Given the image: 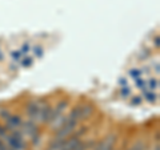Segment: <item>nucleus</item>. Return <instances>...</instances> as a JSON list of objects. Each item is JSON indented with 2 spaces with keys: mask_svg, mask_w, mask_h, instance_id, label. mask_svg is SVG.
Returning <instances> with one entry per match:
<instances>
[{
  "mask_svg": "<svg viewBox=\"0 0 160 150\" xmlns=\"http://www.w3.org/2000/svg\"><path fill=\"white\" fill-rule=\"evenodd\" d=\"M76 126H78V121H75V120H71V118L67 117L66 122H64L59 129H56L55 139H66V138H68L69 136H72V133L75 132Z\"/></svg>",
  "mask_w": 160,
  "mask_h": 150,
  "instance_id": "nucleus-1",
  "label": "nucleus"
},
{
  "mask_svg": "<svg viewBox=\"0 0 160 150\" xmlns=\"http://www.w3.org/2000/svg\"><path fill=\"white\" fill-rule=\"evenodd\" d=\"M47 102L44 101V100H36V101H32L27 105L26 108V113L28 118L31 120V121H38L39 118V114H40V110L43 109V106L46 105Z\"/></svg>",
  "mask_w": 160,
  "mask_h": 150,
  "instance_id": "nucleus-2",
  "label": "nucleus"
},
{
  "mask_svg": "<svg viewBox=\"0 0 160 150\" xmlns=\"http://www.w3.org/2000/svg\"><path fill=\"white\" fill-rule=\"evenodd\" d=\"M20 132H22L23 136H27L31 138L32 136H35L39 129H38V125L35 124V121H27V122H22V125H20Z\"/></svg>",
  "mask_w": 160,
  "mask_h": 150,
  "instance_id": "nucleus-3",
  "label": "nucleus"
},
{
  "mask_svg": "<svg viewBox=\"0 0 160 150\" xmlns=\"http://www.w3.org/2000/svg\"><path fill=\"white\" fill-rule=\"evenodd\" d=\"M116 139H118L116 134H109V136H107L96 148H95V150H112Z\"/></svg>",
  "mask_w": 160,
  "mask_h": 150,
  "instance_id": "nucleus-4",
  "label": "nucleus"
},
{
  "mask_svg": "<svg viewBox=\"0 0 160 150\" xmlns=\"http://www.w3.org/2000/svg\"><path fill=\"white\" fill-rule=\"evenodd\" d=\"M67 106H68V101H67V100H62V101L56 105V108H55V109L52 108V114H51V118H49V124L62 116L63 112L67 109Z\"/></svg>",
  "mask_w": 160,
  "mask_h": 150,
  "instance_id": "nucleus-5",
  "label": "nucleus"
},
{
  "mask_svg": "<svg viewBox=\"0 0 160 150\" xmlns=\"http://www.w3.org/2000/svg\"><path fill=\"white\" fill-rule=\"evenodd\" d=\"M6 122H7L6 129H7L8 132H12V130H15V129L20 128V125H22V122H23V120H22V117H20V116H18V114H11Z\"/></svg>",
  "mask_w": 160,
  "mask_h": 150,
  "instance_id": "nucleus-6",
  "label": "nucleus"
},
{
  "mask_svg": "<svg viewBox=\"0 0 160 150\" xmlns=\"http://www.w3.org/2000/svg\"><path fill=\"white\" fill-rule=\"evenodd\" d=\"M51 114H52V106H49L48 104H46L43 106L42 110H40L38 122H40V124H48L49 118H51Z\"/></svg>",
  "mask_w": 160,
  "mask_h": 150,
  "instance_id": "nucleus-7",
  "label": "nucleus"
},
{
  "mask_svg": "<svg viewBox=\"0 0 160 150\" xmlns=\"http://www.w3.org/2000/svg\"><path fill=\"white\" fill-rule=\"evenodd\" d=\"M93 113V106L89 104L86 105H80V121H84V120H88L92 116Z\"/></svg>",
  "mask_w": 160,
  "mask_h": 150,
  "instance_id": "nucleus-8",
  "label": "nucleus"
},
{
  "mask_svg": "<svg viewBox=\"0 0 160 150\" xmlns=\"http://www.w3.org/2000/svg\"><path fill=\"white\" fill-rule=\"evenodd\" d=\"M144 98L147 100L148 102H155L158 100V94L155 93L153 91H147V89H144Z\"/></svg>",
  "mask_w": 160,
  "mask_h": 150,
  "instance_id": "nucleus-9",
  "label": "nucleus"
},
{
  "mask_svg": "<svg viewBox=\"0 0 160 150\" xmlns=\"http://www.w3.org/2000/svg\"><path fill=\"white\" fill-rule=\"evenodd\" d=\"M68 118H71V120H75V121H80V106H75L71 113H69V116Z\"/></svg>",
  "mask_w": 160,
  "mask_h": 150,
  "instance_id": "nucleus-10",
  "label": "nucleus"
},
{
  "mask_svg": "<svg viewBox=\"0 0 160 150\" xmlns=\"http://www.w3.org/2000/svg\"><path fill=\"white\" fill-rule=\"evenodd\" d=\"M87 132H88V129H87L86 126H82L80 129H78V130H76V129H75V132L72 133V136L78 137V138H82V137H83V136H84V134H86Z\"/></svg>",
  "mask_w": 160,
  "mask_h": 150,
  "instance_id": "nucleus-11",
  "label": "nucleus"
},
{
  "mask_svg": "<svg viewBox=\"0 0 160 150\" xmlns=\"http://www.w3.org/2000/svg\"><path fill=\"white\" fill-rule=\"evenodd\" d=\"M128 150H146V143H144L143 141H138L136 143H133Z\"/></svg>",
  "mask_w": 160,
  "mask_h": 150,
  "instance_id": "nucleus-12",
  "label": "nucleus"
},
{
  "mask_svg": "<svg viewBox=\"0 0 160 150\" xmlns=\"http://www.w3.org/2000/svg\"><path fill=\"white\" fill-rule=\"evenodd\" d=\"M147 84H148L149 91H155V89H158V88H159V81H158V80H155V78H151Z\"/></svg>",
  "mask_w": 160,
  "mask_h": 150,
  "instance_id": "nucleus-13",
  "label": "nucleus"
},
{
  "mask_svg": "<svg viewBox=\"0 0 160 150\" xmlns=\"http://www.w3.org/2000/svg\"><path fill=\"white\" fill-rule=\"evenodd\" d=\"M129 76H131L132 78H140V76H142V71L140 69H131L129 71Z\"/></svg>",
  "mask_w": 160,
  "mask_h": 150,
  "instance_id": "nucleus-14",
  "label": "nucleus"
},
{
  "mask_svg": "<svg viewBox=\"0 0 160 150\" xmlns=\"http://www.w3.org/2000/svg\"><path fill=\"white\" fill-rule=\"evenodd\" d=\"M32 63H33V59H32V57H26L24 60H22V67H24V68L31 67Z\"/></svg>",
  "mask_w": 160,
  "mask_h": 150,
  "instance_id": "nucleus-15",
  "label": "nucleus"
},
{
  "mask_svg": "<svg viewBox=\"0 0 160 150\" xmlns=\"http://www.w3.org/2000/svg\"><path fill=\"white\" fill-rule=\"evenodd\" d=\"M120 94H122V97L126 98V97H128L129 94H131V89H129V88L127 87V85H126V87H122V91H120Z\"/></svg>",
  "mask_w": 160,
  "mask_h": 150,
  "instance_id": "nucleus-16",
  "label": "nucleus"
},
{
  "mask_svg": "<svg viewBox=\"0 0 160 150\" xmlns=\"http://www.w3.org/2000/svg\"><path fill=\"white\" fill-rule=\"evenodd\" d=\"M33 53H35V56H36V57H43L44 51H43V48L40 45H36L33 48Z\"/></svg>",
  "mask_w": 160,
  "mask_h": 150,
  "instance_id": "nucleus-17",
  "label": "nucleus"
},
{
  "mask_svg": "<svg viewBox=\"0 0 160 150\" xmlns=\"http://www.w3.org/2000/svg\"><path fill=\"white\" fill-rule=\"evenodd\" d=\"M9 116H11V112L7 110V109H3V110H0V118L4 120V121H7Z\"/></svg>",
  "mask_w": 160,
  "mask_h": 150,
  "instance_id": "nucleus-18",
  "label": "nucleus"
},
{
  "mask_svg": "<svg viewBox=\"0 0 160 150\" xmlns=\"http://www.w3.org/2000/svg\"><path fill=\"white\" fill-rule=\"evenodd\" d=\"M22 56H23L22 51H12V52H11V57H12L13 60H16V61H19V60L22 59Z\"/></svg>",
  "mask_w": 160,
  "mask_h": 150,
  "instance_id": "nucleus-19",
  "label": "nucleus"
},
{
  "mask_svg": "<svg viewBox=\"0 0 160 150\" xmlns=\"http://www.w3.org/2000/svg\"><path fill=\"white\" fill-rule=\"evenodd\" d=\"M136 87L140 89H146L147 88V81H144L142 78H136Z\"/></svg>",
  "mask_w": 160,
  "mask_h": 150,
  "instance_id": "nucleus-20",
  "label": "nucleus"
},
{
  "mask_svg": "<svg viewBox=\"0 0 160 150\" xmlns=\"http://www.w3.org/2000/svg\"><path fill=\"white\" fill-rule=\"evenodd\" d=\"M7 134H8V130L6 129V126H2V125H0V138H6L7 137Z\"/></svg>",
  "mask_w": 160,
  "mask_h": 150,
  "instance_id": "nucleus-21",
  "label": "nucleus"
},
{
  "mask_svg": "<svg viewBox=\"0 0 160 150\" xmlns=\"http://www.w3.org/2000/svg\"><path fill=\"white\" fill-rule=\"evenodd\" d=\"M31 139H32V145H38L39 141H40V133L38 132L36 134H35V136L31 137Z\"/></svg>",
  "mask_w": 160,
  "mask_h": 150,
  "instance_id": "nucleus-22",
  "label": "nucleus"
},
{
  "mask_svg": "<svg viewBox=\"0 0 160 150\" xmlns=\"http://www.w3.org/2000/svg\"><path fill=\"white\" fill-rule=\"evenodd\" d=\"M131 104L133 105V106H135V105H140V104H142V97H139V96L133 97V98L131 100Z\"/></svg>",
  "mask_w": 160,
  "mask_h": 150,
  "instance_id": "nucleus-23",
  "label": "nucleus"
},
{
  "mask_svg": "<svg viewBox=\"0 0 160 150\" xmlns=\"http://www.w3.org/2000/svg\"><path fill=\"white\" fill-rule=\"evenodd\" d=\"M29 49H31V47H29L28 44H23V47H22L20 51H22L23 54H27V53H29Z\"/></svg>",
  "mask_w": 160,
  "mask_h": 150,
  "instance_id": "nucleus-24",
  "label": "nucleus"
},
{
  "mask_svg": "<svg viewBox=\"0 0 160 150\" xmlns=\"http://www.w3.org/2000/svg\"><path fill=\"white\" fill-rule=\"evenodd\" d=\"M119 84L122 85V87H126V85H127V80L126 78H120L119 80Z\"/></svg>",
  "mask_w": 160,
  "mask_h": 150,
  "instance_id": "nucleus-25",
  "label": "nucleus"
},
{
  "mask_svg": "<svg viewBox=\"0 0 160 150\" xmlns=\"http://www.w3.org/2000/svg\"><path fill=\"white\" fill-rule=\"evenodd\" d=\"M159 41H160V40H159V36H156V39H155V44H156V47H159V44H160Z\"/></svg>",
  "mask_w": 160,
  "mask_h": 150,
  "instance_id": "nucleus-26",
  "label": "nucleus"
},
{
  "mask_svg": "<svg viewBox=\"0 0 160 150\" xmlns=\"http://www.w3.org/2000/svg\"><path fill=\"white\" fill-rule=\"evenodd\" d=\"M153 150H160V148H159V143H156V146L153 148Z\"/></svg>",
  "mask_w": 160,
  "mask_h": 150,
  "instance_id": "nucleus-27",
  "label": "nucleus"
},
{
  "mask_svg": "<svg viewBox=\"0 0 160 150\" xmlns=\"http://www.w3.org/2000/svg\"><path fill=\"white\" fill-rule=\"evenodd\" d=\"M155 69H156V73H159V65H158V64L155 65Z\"/></svg>",
  "mask_w": 160,
  "mask_h": 150,
  "instance_id": "nucleus-28",
  "label": "nucleus"
},
{
  "mask_svg": "<svg viewBox=\"0 0 160 150\" xmlns=\"http://www.w3.org/2000/svg\"><path fill=\"white\" fill-rule=\"evenodd\" d=\"M2 59H3V54H2V53H0V60H2Z\"/></svg>",
  "mask_w": 160,
  "mask_h": 150,
  "instance_id": "nucleus-29",
  "label": "nucleus"
},
{
  "mask_svg": "<svg viewBox=\"0 0 160 150\" xmlns=\"http://www.w3.org/2000/svg\"><path fill=\"white\" fill-rule=\"evenodd\" d=\"M146 150H147V149H146Z\"/></svg>",
  "mask_w": 160,
  "mask_h": 150,
  "instance_id": "nucleus-30",
  "label": "nucleus"
}]
</instances>
